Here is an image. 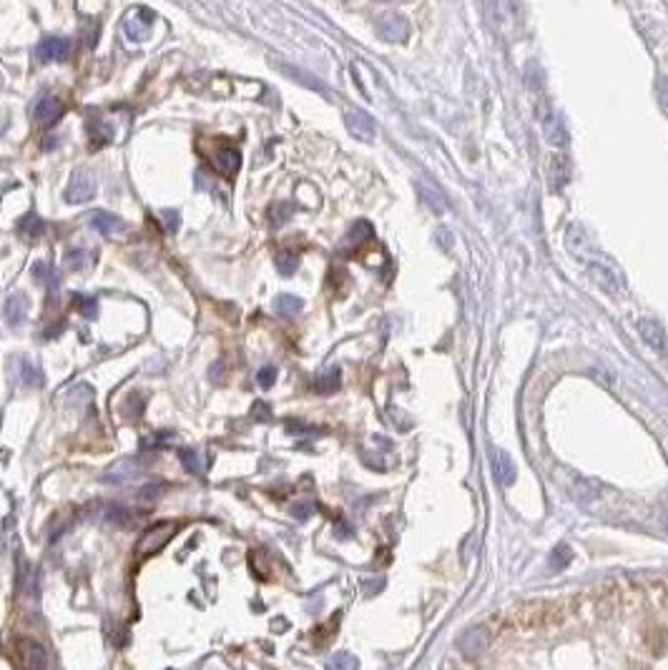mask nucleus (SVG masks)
Listing matches in <instances>:
<instances>
[{
    "label": "nucleus",
    "mask_w": 668,
    "mask_h": 670,
    "mask_svg": "<svg viewBox=\"0 0 668 670\" xmlns=\"http://www.w3.org/2000/svg\"><path fill=\"white\" fill-rule=\"evenodd\" d=\"M176 535V525L174 522H161V525H154L144 533L141 543H138V555L149 557L154 552H159L161 547H166V543Z\"/></svg>",
    "instance_id": "f257e3e1"
},
{
    "label": "nucleus",
    "mask_w": 668,
    "mask_h": 670,
    "mask_svg": "<svg viewBox=\"0 0 668 670\" xmlns=\"http://www.w3.org/2000/svg\"><path fill=\"white\" fill-rule=\"evenodd\" d=\"M344 126H347V131L352 133L357 141H375L377 136L375 118H372L370 113H365V110L349 108L347 113H344Z\"/></svg>",
    "instance_id": "f03ea898"
},
{
    "label": "nucleus",
    "mask_w": 668,
    "mask_h": 670,
    "mask_svg": "<svg viewBox=\"0 0 668 670\" xmlns=\"http://www.w3.org/2000/svg\"><path fill=\"white\" fill-rule=\"evenodd\" d=\"M96 196V178L91 171H78L73 174L71 183L66 188V201L68 203H86Z\"/></svg>",
    "instance_id": "7ed1b4c3"
},
{
    "label": "nucleus",
    "mask_w": 668,
    "mask_h": 670,
    "mask_svg": "<svg viewBox=\"0 0 668 670\" xmlns=\"http://www.w3.org/2000/svg\"><path fill=\"white\" fill-rule=\"evenodd\" d=\"M68 53H71V43L66 38H55V35H48L38 43L35 48V55H38L40 63H55V61H66Z\"/></svg>",
    "instance_id": "20e7f679"
},
{
    "label": "nucleus",
    "mask_w": 668,
    "mask_h": 670,
    "mask_svg": "<svg viewBox=\"0 0 668 670\" xmlns=\"http://www.w3.org/2000/svg\"><path fill=\"white\" fill-rule=\"evenodd\" d=\"M377 30H380L382 38L392 40V43H402L407 38V21L400 13H387L377 23Z\"/></svg>",
    "instance_id": "39448f33"
},
{
    "label": "nucleus",
    "mask_w": 668,
    "mask_h": 670,
    "mask_svg": "<svg viewBox=\"0 0 668 670\" xmlns=\"http://www.w3.org/2000/svg\"><path fill=\"white\" fill-rule=\"evenodd\" d=\"M33 115L40 126H53V123L63 115V103L55 98V96H43V98L35 103Z\"/></svg>",
    "instance_id": "423d86ee"
},
{
    "label": "nucleus",
    "mask_w": 668,
    "mask_h": 670,
    "mask_svg": "<svg viewBox=\"0 0 668 670\" xmlns=\"http://www.w3.org/2000/svg\"><path fill=\"white\" fill-rule=\"evenodd\" d=\"M28 309H30V299H28L26 291H13L6 302V319L11 327H18L26 322Z\"/></svg>",
    "instance_id": "0eeeda50"
},
{
    "label": "nucleus",
    "mask_w": 668,
    "mask_h": 670,
    "mask_svg": "<svg viewBox=\"0 0 668 670\" xmlns=\"http://www.w3.org/2000/svg\"><path fill=\"white\" fill-rule=\"evenodd\" d=\"M21 658H23V665H26L28 670H45L48 668V653H45L43 645L35 643V640H26V643H23Z\"/></svg>",
    "instance_id": "6e6552de"
},
{
    "label": "nucleus",
    "mask_w": 668,
    "mask_h": 670,
    "mask_svg": "<svg viewBox=\"0 0 668 670\" xmlns=\"http://www.w3.org/2000/svg\"><path fill=\"white\" fill-rule=\"evenodd\" d=\"M239 164H242V156H239V151L232 149V146H221V149L214 154V166L221 176L232 178L239 171Z\"/></svg>",
    "instance_id": "1a4fd4ad"
},
{
    "label": "nucleus",
    "mask_w": 668,
    "mask_h": 670,
    "mask_svg": "<svg viewBox=\"0 0 668 670\" xmlns=\"http://www.w3.org/2000/svg\"><path fill=\"white\" fill-rule=\"evenodd\" d=\"M18 382H21L23 387H28V390H38V387H43L45 377L38 364L30 362L28 357H21L18 359Z\"/></svg>",
    "instance_id": "9d476101"
},
{
    "label": "nucleus",
    "mask_w": 668,
    "mask_h": 670,
    "mask_svg": "<svg viewBox=\"0 0 668 670\" xmlns=\"http://www.w3.org/2000/svg\"><path fill=\"white\" fill-rule=\"evenodd\" d=\"M89 224L94 231H98L101 237H113V234H118L121 231V219L113 214H108V211H94V214L89 216Z\"/></svg>",
    "instance_id": "9b49d317"
},
{
    "label": "nucleus",
    "mask_w": 668,
    "mask_h": 670,
    "mask_svg": "<svg viewBox=\"0 0 668 670\" xmlns=\"http://www.w3.org/2000/svg\"><path fill=\"white\" fill-rule=\"evenodd\" d=\"M543 131H545L548 143H553V146H565L568 143V131H565L563 115L560 113H548L545 121H543Z\"/></svg>",
    "instance_id": "f8f14e48"
},
{
    "label": "nucleus",
    "mask_w": 668,
    "mask_h": 670,
    "mask_svg": "<svg viewBox=\"0 0 668 670\" xmlns=\"http://www.w3.org/2000/svg\"><path fill=\"white\" fill-rule=\"evenodd\" d=\"M123 33L131 40H149L151 35V21H141V8L128 13L123 18Z\"/></svg>",
    "instance_id": "ddd939ff"
},
{
    "label": "nucleus",
    "mask_w": 668,
    "mask_h": 670,
    "mask_svg": "<svg viewBox=\"0 0 668 670\" xmlns=\"http://www.w3.org/2000/svg\"><path fill=\"white\" fill-rule=\"evenodd\" d=\"M568 176H570V171L563 156H550V159H548V181H550L553 191L563 188L565 183H568Z\"/></svg>",
    "instance_id": "4468645a"
},
{
    "label": "nucleus",
    "mask_w": 668,
    "mask_h": 670,
    "mask_svg": "<svg viewBox=\"0 0 668 670\" xmlns=\"http://www.w3.org/2000/svg\"><path fill=\"white\" fill-rule=\"evenodd\" d=\"M43 231H45V224H43V219H40L38 214L23 216L21 224H18V234H21V237L26 239L28 244L38 242V239L43 237Z\"/></svg>",
    "instance_id": "2eb2a0df"
},
{
    "label": "nucleus",
    "mask_w": 668,
    "mask_h": 670,
    "mask_svg": "<svg viewBox=\"0 0 668 670\" xmlns=\"http://www.w3.org/2000/svg\"><path fill=\"white\" fill-rule=\"evenodd\" d=\"M492 470H495V477H497V482H500V484H513L515 482V465H513V460L508 457V452H503V450L495 452Z\"/></svg>",
    "instance_id": "dca6fc26"
},
{
    "label": "nucleus",
    "mask_w": 668,
    "mask_h": 670,
    "mask_svg": "<svg viewBox=\"0 0 668 670\" xmlns=\"http://www.w3.org/2000/svg\"><path fill=\"white\" fill-rule=\"evenodd\" d=\"M588 274L593 276V281H596L598 286H601L603 291H618V279H616V274L608 266H603V264H596V261H591L588 264Z\"/></svg>",
    "instance_id": "f3484780"
},
{
    "label": "nucleus",
    "mask_w": 668,
    "mask_h": 670,
    "mask_svg": "<svg viewBox=\"0 0 668 670\" xmlns=\"http://www.w3.org/2000/svg\"><path fill=\"white\" fill-rule=\"evenodd\" d=\"M638 331H641V336L653 346V349H663V346H666L663 327L658 324V322H653V319H641V322H638Z\"/></svg>",
    "instance_id": "a211bd4d"
},
{
    "label": "nucleus",
    "mask_w": 668,
    "mask_h": 670,
    "mask_svg": "<svg viewBox=\"0 0 668 670\" xmlns=\"http://www.w3.org/2000/svg\"><path fill=\"white\" fill-rule=\"evenodd\" d=\"M136 475H138V467H136V465H133L131 460H121V462H116V465H113L111 470H106L103 482H111V484L126 482V479L136 477Z\"/></svg>",
    "instance_id": "6ab92c4d"
},
{
    "label": "nucleus",
    "mask_w": 668,
    "mask_h": 670,
    "mask_svg": "<svg viewBox=\"0 0 668 670\" xmlns=\"http://www.w3.org/2000/svg\"><path fill=\"white\" fill-rule=\"evenodd\" d=\"M276 68L284 73V76H289V78H294L297 83H302V86H307V89H312V91H317V93H324L327 96V89L322 86L319 81H317L315 76H310V73H304V71H299V68H294V66H287V63H276Z\"/></svg>",
    "instance_id": "aec40b11"
},
{
    "label": "nucleus",
    "mask_w": 668,
    "mask_h": 670,
    "mask_svg": "<svg viewBox=\"0 0 668 670\" xmlns=\"http://www.w3.org/2000/svg\"><path fill=\"white\" fill-rule=\"evenodd\" d=\"M302 307H304V302L299 297H292V294H279L276 297V302H274V309H276V314L279 317H297L299 312H302Z\"/></svg>",
    "instance_id": "412c9836"
},
{
    "label": "nucleus",
    "mask_w": 668,
    "mask_h": 670,
    "mask_svg": "<svg viewBox=\"0 0 668 670\" xmlns=\"http://www.w3.org/2000/svg\"><path fill=\"white\" fill-rule=\"evenodd\" d=\"M417 188H420V193H422V198H425V203L430 206L432 211H437V214H442L445 211V196H442L440 191H437L435 186H432L430 181H420L417 183Z\"/></svg>",
    "instance_id": "4be33fe9"
},
{
    "label": "nucleus",
    "mask_w": 668,
    "mask_h": 670,
    "mask_svg": "<svg viewBox=\"0 0 668 670\" xmlns=\"http://www.w3.org/2000/svg\"><path fill=\"white\" fill-rule=\"evenodd\" d=\"M103 520L108 522V525H113V528H128V525H131V520H133V515L126 510V507L111 505V507H106Z\"/></svg>",
    "instance_id": "5701e85b"
},
{
    "label": "nucleus",
    "mask_w": 668,
    "mask_h": 670,
    "mask_svg": "<svg viewBox=\"0 0 668 670\" xmlns=\"http://www.w3.org/2000/svg\"><path fill=\"white\" fill-rule=\"evenodd\" d=\"M91 264H94V256H91V251H86V249H71V251L66 254V266L71 271H83V269H89Z\"/></svg>",
    "instance_id": "b1692460"
},
{
    "label": "nucleus",
    "mask_w": 668,
    "mask_h": 670,
    "mask_svg": "<svg viewBox=\"0 0 668 670\" xmlns=\"http://www.w3.org/2000/svg\"><path fill=\"white\" fill-rule=\"evenodd\" d=\"M315 390L322 392V394H332V392H337L339 390V369L332 367L327 374H319V377H317V382H315Z\"/></svg>",
    "instance_id": "393cba45"
},
{
    "label": "nucleus",
    "mask_w": 668,
    "mask_h": 670,
    "mask_svg": "<svg viewBox=\"0 0 668 670\" xmlns=\"http://www.w3.org/2000/svg\"><path fill=\"white\" fill-rule=\"evenodd\" d=\"M179 460L183 462V467H186L191 475H201V472H204V462H201V457H199V452H196V450L181 447V450H179Z\"/></svg>",
    "instance_id": "a878e982"
},
{
    "label": "nucleus",
    "mask_w": 668,
    "mask_h": 670,
    "mask_svg": "<svg viewBox=\"0 0 668 670\" xmlns=\"http://www.w3.org/2000/svg\"><path fill=\"white\" fill-rule=\"evenodd\" d=\"M292 211H294L292 203H287V201L274 203V206H271V209H269V221H271V226H282V224H287L289 216H292Z\"/></svg>",
    "instance_id": "bb28decb"
},
{
    "label": "nucleus",
    "mask_w": 668,
    "mask_h": 670,
    "mask_svg": "<svg viewBox=\"0 0 668 670\" xmlns=\"http://www.w3.org/2000/svg\"><path fill=\"white\" fill-rule=\"evenodd\" d=\"M276 269H279V274L292 276L294 271L299 269V256L292 251H282L279 256H276Z\"/></svg>",
    "instance_id": "cd10ccee"
},
{
    "label": "nucleus",
    "mask_w": 668,
    "mask_h": 670,
    "mask_svg": "<svg viewBox=\"0 0 668 670\" xmlns=\"http://www.w3.org/2000/svg\"><path fill=\"white\" fill-rule=\"evenodd\" d=\"M76 309L81 312V317L98 319V302H96V299L83 297V294H76Z\"/></svg>",
    "instance_id": "c85d7f7f"
},
{
    "label": "nucleus",
    "mask_w": 668,
    "mask_h": 670,
    "mask_svg": "<svg viewBox=\"0 0 668 670\" xmlns=\"http://www.w3.org/2000/svg\"><path fill=\"white\" fill-rule=\"evenodd\" d=\"M372 234V226L367 224V221H357V224L349 229V234H347V242L349 244H362L365 242L367 237Z\"/></svg>",
    "instance_id": "c756f323"
},
{
    "label": "nucleus",
    "mask_w": 668,
    "mask_h": 670,
    "mask_svg": "<svg viewBox=\"0 0 668 670\" xmlns=\"http://www.w3.org/2000/svg\"><path fill=\"white\" fill-rule=\"evenodd\" d=\"M327 668L329 670H357V660L347 653H339L327 663Z\"/></svg>",
    "instance_id": "7c9ffc66"
},
{
    "label": "nucleus",
    "mask_w": 668,
    "mask_h": 670,
    "mask_svg": "<svg viewBox=\"0 0 668 670\" xmlns=\"http://www.w3.org/2000/svg\"><path fill=\"white\" fill-rule=\"evenodd\" d=\"M33 276L40 281V284H48V286H55V274L53 269H50L45 261H38V264L33 266Z\"/></svg>",
    "instance_id": "2f4dec72"
},
{
    "label": "nucleus",
    "mask_w": 668,
    "mask_h": 670,
    "mask_svg": "<svg viewBox=\"0 0 668 670\" xmlns=\"http://www.w3.org/2000/svg\"><path fill=\"white\" fill-rule=\"evenodd\" d=\"M161 492H164V484H146V487L138 489V500L144 502H154L161 497Z\"/></svg>",
    "instance_id": "473e14b6"
},
{
    "label": "nucleus",
    "mask_w": 668,
    "mask_h": 670,
    "mask_svg": "<svg viewBox=\"0 0 668 670\" xmlns=\"http://www.w3.org/2000/svg\"><path fill=\"white\" fill-rule=\"evenodd\" d=\"M274 380H276V369L271 367V364L269 367H261L259 372H256V382H259L264 390H269V387L274 385Z\"/></svg>",
    "instance_id": "72a5a7b5"
},
{
    "label": "nucleus",
    "mask_w": 668,
    "mask_h": 670,
    "mask_svg": "<svg viewBox=\"0 0 668 670\" xmlns=\"http://www.w3.org/2000/svg\"><path fill=\"white\" fill-rule=\"evenodd\" d=\"M161 219H164L166 231H169V234H174V231L179 229V221H181V216H179V211L166 209V211H161Z\"/></svg>",
    "instance_id": "f704fd0d"
},
{
    "label": "nucleus",
    "mask_w": 668,
    "mask_h": 670,
    "mask_svg": "<svg viewBox=\"0 0 668 670\" xmlns=\"http://www.w3.org/2000/svg\"><path fill=\"white\" fill-rule=\"evenodd\" d=\"M570 560V550L565 547V545H560V547H555V552H553V567L555 570H560V567H565Z\"/></svg>",
    "instance_id": "c9c22d12"
},
{
    "label": "nucleus",
    "mask_w": 668,
    "mask_h": 670,
    "mask_svg": "<svg viewBox=\"0 0 668 670\" xmlns=\"http://www.w3.org/2000/svg\"><path fill=\"white\" fill-rule=\"evenodd\" d=\"M89 131H91V138H98V141H111V128L106 126L103 121H98V126H96V123H91Z\"/></svg>",
    "instance_id": "e433bc0d"
},
{
    "label": "nucleus",
    "mask_w": 668,
    "mask_h": 670,
    "mask_svg": "<svg viewBox=\"0 0 668 670\" xmlns=\"http://www.w3.org/2000/svg\"><path fill=\"white\" fill-rule=\"evenodd\" d=\"M251 417H254V419H261V422H266V419L271 417L269 407H266L264 402H256V404H254V409H251Z\"/></svg>",
    "instance_id": "4c0bfd02"
},
{
    "label": "nucleus",
    "mask_w": 668,
    "mask_h": 670,
    "mask_svg": "<svg viewBox=\"0 0 668 670\" xmlns=\"http://www.w3.org/2000/svg\"><path fill=\"white\" fill-rule=\"evenodd\" d=\"M591 372H593V374H601V385H606V387H611V385H613V382H616L613 372H608V369L598 367V364H596V367L591 369Z\"/></svg>",
    "instance_id": "58836bf2"
},
{
    "label": "nucleus",
    "mask_w": 668,
    "mask_h": 670,
    "mask_svg": "<svg viewBox=\"0 0 668 670\" xmlns=\"http://www.w3.org/2000/svg\"><path fill=\"white\" fill-rule=\"evenodd\" d=\"M287 432H292V434H317L319 429H317V427H307V424H294V422H289V424H287Z\"/></svg>",
    "instance_id": "ea45409f"
},
{
    "label": "nucleus",
    "mask_w": 668,
    "mask_h": 670,
    "mask_svg": "<svg viewBox=\"0 0 668 670\" xmlns=\"http://www.w3.org/2000/svg\"><path fill=\"white\" fill-rule=\"evenodd\" d=\"M312 512H315V507H312V505H294L292 507V515L299 517V520H307Z\"/></svg>",
    "instance_id": "a19ab883"
},
{
    "label": "nucleus",
    "mask_w": 668,
    "mask_h": 670,
    "mask_svg": "<svg viewBox=\"0 0 668 670\" xmlns=\"http://www.w3.org/2000/svg\"><path fill=\"white\" fill-rule=\"evenodd\" d=\"M658 96H661V103H663V106H666V108H668V76L663 78V81H661V86H658Z\"/></svg>",
    "instance_id": "79ce46f5"
},
{
    "label": "nucleus",
    "mask_w": 668,
    "mask_h": 670,
    "mask_svg": "<svg viewBox=\"0 0 668 670\" xmlns=\"http://www.w3.org/2000/svg\"><path fill=\"white\" fill-rule=\"evenodd\" d=\"M6 128H8L6 113H3V110H0V136H3V133H6Z\"/></svg>",
    "instance_id": "37998d69"
},
{
    "label": "nucleus",
    "mask_w": 668,
    "mask_h": 670,
    "mask_svg": "<svg viewBox=\"0 0 668 670\" xmlns=\"http://www.w3.org/2000/svg\"><path fill=\"white\" fill-rule=\"evenodd\" d=\"M55 146V138H45V143H43V149L48 151V149H53Z\"/></svg>",
    "instance_id": "c03bdc74"
}]
</instances>
